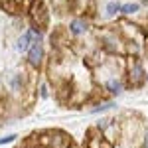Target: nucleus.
Returning a JSON list of instances; mask_svg holds the SVG:
<instances>
[{"instance_id":"nucleus-1","label":"nucleus","mask_w":148,"mask_h":148,"mask_svg":"<svg viewBox=\"0 0 148 148\" xmlns=\"http://www.w3.org/2000/svg\"><path fill=\"white\" fill-rule=\"evenodd\" d=\"M42 59H44V47H42L40 42H34L32 47L28 49V61H30L32 67H40Z\"/></svg>"},{"instance_id":"nucleus-2","label":"nucleus","mask_w":148,"mask_h":148,"mask_svg":"<svg viewBox=\"0 0 148 148\" xmlns=\"http://www.w3.org/2000/svg\"><path fill=\"white\" fill-rule=\"evenodd\" d=\"M32 36H34V32H24L20 38H18V44H16V47H18V51H28L30 47H32Z\"/></svg>"},{"instance_id":"nucleus-3","label":"nucleus","mask_w":148,"mask_h":148,"mask_svg":"<svg viewBox=\"0 0 148 148\" xmlns=\"http://www.w3.org/2000/svg\"><path fill=\"white\" fill-rule=\"evenodd\" d=\"M142 79H146V73H144L142 65H140L138 61H134V65L130 67V81H132L134 85H138Z\"/></svg>"},{"instance_id":"nucleus-4","label":"nucleus","mask_w":148,"mask_h":148,"mask_svg":"<svg viewBox=\"0 0 148 148\" xmlns=\"http://www.w3.org/2000/svg\"><path fill=\"white\" fill-rule=\"evenodd\" d=\"M69 30H71L73 34H83V32L87 30V22H85V20H73V22L69 24Z\"/></svg>"},{"instance_id":"nucleus-5","label":"nucleus","mask_w":148,"mask_h":148,"mask_svg":"<svg viewBox=\"0 0 148 148\" xmlns=\"http://www.w3.org/2000/svg\"><path fill=\"white\" fill-rule=\"evenodd\" d=\"M107 89L113 93V95H121L123 93V83L119 79H109L107 81Z\"/></svg>"},{"instance_id":"nucleus-6","label":"nucleus","mask_w":148,"mask_h":148,"mask_svg":"<svg viewBox=\"0 0 148 148\" xmlns=\"http://www.w3.org/2000/svg\"><path fill=\"white\" fill-rule=\"evenodd\" d=\"M114 103H101V105H97V107H93L91 113H105V111H109V109H113Z\"/></svg>"},{"instance_id":"nucleus-7","label":"nucleus","mask_w":148,"mask_h":148,"mask_svg":"<svg viewBox=\"0 0 148 148\" xmlns=\"http://www.w3.org/2000/svg\"><path fill=\"white\" fill-rule=\"evenodd\" d=\"M136 10H138V4H134V2H132V4H125V6H121V12H123V14H134Z\"/></svg>"},{"instance_id":"nucleus-8","label":"nucleus","mask_w":148,"mask_h":148,"mask_svg":"<svg viewBox=\"0 0 148 148\" xmlns=\"http://www.w3.org/2000/svg\"><path fill=\"white\" fill-rule=\"evenodd\" d=\"M116 12H121V4H119V2H111V4L107 6V14H109V16H114Z\"/></svg>"},{"instance_id":"nucleus-9","label":"nucleus","mask_w":148,"mask_h":148,"mask_svg":"<svg viewBox=\"0 0 148 148\" xmlns=\"http://www.w3.org/2000/svg\"><path fill=\"white\" fill-rule=\"evenodd\" d=\"M16 134H8V136H0V146H4V144H12L14 140H16Z\"/></svg>"},{"instance_id":"nucleus-10","label":"nucleus","mask_w":148,"mask_h":148,"mask_svg":"<svg viewBox=\"0 0 148 148\" xmlns=\"http://www.w3.org/2000/svg\"><path fill=\"white\" fill-rule=\"evenodd\" d=\"M142 148H148V130L144 132V138H142Z\"/></svg>"},{"instance_id":"nucleus-11","label":"nucleus","mask_w":148,"mask_h":148,"mask_svg":"<svg viewBox=\"0 0 148 148\" xmlns=\"http://www.w3.org/2000/svg\"><path fill=\"white\" fill-rule=\"evenodd\" d=\"M87 148H101V146H93L91 142H89V144H87Z\"/></svg>"},{"instance_id":"nucleus-12","label":"nucleus","mask_w":148,"mask_h":148,"mask_svg":"<svg viewBox=\"0 0 148 148\" xmlns=\"http://www.w3.org/2000/svg\"><path fill=\"white\" fill-rule=\"evenodd\" d=\"M146 81H148V75H146Z\"/></svg>"}]
</instances>
